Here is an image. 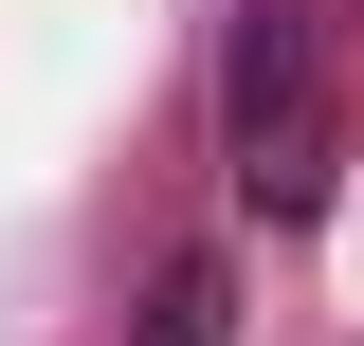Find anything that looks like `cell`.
I'll return each mask as SVG.
<instances>
[{
  "label": "cell",
  "instance_id": "obj_1",
  "mask_svg": "<svg viewBox=\"0 0 364 346\" xmlns=\"http://www.w3.org/2000/svg\"><path fill=\"white\" fill-rule=\"evenodd\" d=\"M219 164H237V201H255V219H328L346 110H328L310 0H237V37H219Z\"/></svg>",
  "mask_w": 364,
  "mask_h": 346
},
{
  "label": "cell",
  "instance_id": "obj_2",
  "mask_svg": "<svg viewBox=\"0 0 364 346\" xmlns=\"http://www.w3.org/2000/svg\"><path fill=\"white\" fill-rule=\"evenodd\" d=\"M128 346H237V273H219V256H164L146 310H128Z\"/></svg>",
  "mask_w": 364,
  "mask_h": 346
}]
</instances>
